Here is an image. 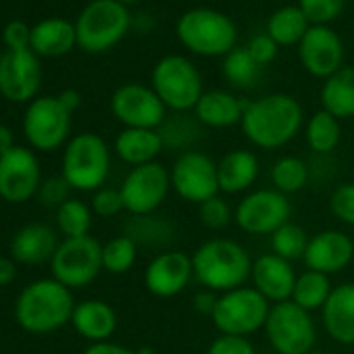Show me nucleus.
<instances>
[{"mask_svg": "<svg viewBox=\"0 0 354 354\" xmlns=\"http://www.w3.org/2000/svg\"><path fill=\"white\" fill-rule=\"evenodd\" d=\"M302 104L283 92L267 94L246 102L242 117L244 138L261 150H279L302 129Z\"/></svg>", "mask_w": 354, "mask_h": 354, "instance_id": "f257e3e1", "label": "nucleus"}, {"mask_svg": "<svg viewBox=\"0 0 354 354\" xmlns=\"http://www.w3.org/2000/svg\"><path fill=\"white\" fill-rule=\"evenodd\" d=\"M75 304L73 290L55 277L36 279L19 292L15 300V319L28 333L44 335L71 323Z\"/></svg>", "mask_w": 354, "mask_h": 354, "instance_id": "f03ea898", "label": "nucleus"}, {"mask_svg": "<svg viewBox=\"0 0 354 354\" xmlns=\"http://www.w3.org/2000/svg\"><path fill=\"white\" fill-rule=\"evenodd\" d=\"M252 263L246 246L230 238L207 240L192 254L194 279L205 290L217 294L246 286V281H250Z\"/></svg>", "mask_w": 354, "mask_h": 354, "instance_id": "7ed1b4c3", "label": "nucleus"}, {"mask_svg": "<svg viewBox=\"0 0 354 354\" xmlns=\"http://www.w3.org/2000/svg\"><path fill=\"white\" fill-rule=\"evenodd\" d=\"M180 44L198 57H225L238 46V28L232 17L209 7L186 11L175 24Z\"/></svg>", "mask_w": 354, "mask_h": 354, "instance_id": "20e7f679", "label": "nucleus"}, {"mask_svg": "<svg viewBox=\"0 0 354 354\" xmlns=\"http://www.w3.org/2000/svg\"><path fill=\"white\" fill-rule=\"evenodd\" d=\"M111 173V148L92 131L73 136L65 144L61 175L77 192H96L104 188Z\"/></svg>", "mask_w": 354, "mask_h": 354, "instance_id": "39448f33", "label": "nucleus"}, {"mask_svg": "<svg viewBox=\"0 0 354 354\" xmlns=\"http://www.w3.org/2000/svg\"><path fill=\"white\" fill-rule=\"evenodd\" d=\"M150 88L162 100L167 111L188 113L194 111L205 84L198 67L184 55H165L156 61L150 73Z\"/></svg>", "mask_w": 354, "mask_h": 354, "instance_id": "423d86ee", "label": "nucleus"}, {"mask_svg": "<svg viewBox=\"0 0 354 354\" xmlns=\"http://www.w3.org/2000/svg\"><path fill=\"white\" fill-rule=\"evenodd\" d=\"M131 28V15L117 0H92L75 24L77 46L98 55L115 48Z\"/></svg>", "mask_w": 354, "mask_h": 354, "instance_id": "0eeeda50", "label": "nucleus"}, {"mask_svg": "<svg viewBox=\"0 0 354 354\" xmlns=\"http://www.w3.org/2000/svg\"><path fill=\"white\" fill-rule=\"evenodd\" d=\"M269 310L271 302L263 294L252 286H242L219 294L211 321L221 335L248 337L265 327Z\"/></svg>", "mask_w": 354, "mask_h": 354, "instance_id": "6e6552de", "label": "nucleus"}, {"mask_svg": "<svg viewBox=\"0 0 354 354\" xmlns=\"http://www.w3.org/2000/svg\"><path fill=\"white\" fill-rule=\"evenodd\" d=\"M263 331L277 354H308L317 344V323L313 313L300 308L292 300L271 304Z\"/></svg>", "mask_w": 354, "mask_h": 354, "instance_id": "1a4fd4ad", "label": "nucleus"}, {"mask_svg": "<svg viewBox=\"0 0 354 354\" xmlns=\"http://www.w3.org/2000/svg\"><path fill=\"white\" fill-rule=\"evenodd\" d=\"M50 271L57 281L67 286L69 290H82L90 286L102 269V244L92 238H65L53 261Z\"/></svg>", "mask_w": 354, "mask_h": 354, "instance_id": "9d476101", "label": "nucleus"}, {"mask_svg": "<svg viewBox=\"0 0 354 354\" xmlns=\"http://www.w3.org/2000/svg\"><path fill=\"white\" fill-rule=\"evenodd\" d=\"M169 175H171V190L186 203L201 207L203 203L221 194L217 162L207 152L201 150L182 152L173 160Z\"/></svg>", "mask_w": 354, "mask_h": 354, "instance_id": "9b49d317", "label": "nucleus"}, {"mask_svg": "<svg viewBox=\"0 0 354 354\" xmlns=\"http://www.w3.org/2000/svg\"><path fill=\"white\" fill-rule=\"evenodd\" d=\"M171 190V175L162 162H150L129 169L119 186L123 207L129 217L154 215L167 201Z\"/></svg>", "mask_w": 354, "mask_h": 354, "instance_id": "f8f14e48", "label": "nucleus"}, {"mask_svg": "<svg viewBox=\"0 0 354 354\" xmlns=\"http://www.w3.org/2000/svg\"><path fill=\"white\" fill-rule=\"evenodd\" d=\"M292 205L286 194L273 188L252 190L242 196L234 209L236 225L250 236H271L290 223Z\"/></svg>", "mask_w": 354, "mask_h": 354, "instance_id": "ddd939ff", "label": "nucleus"}, {"mask_svg": "<svg viewBox=\"0 0 354 354\" xmlns=\"http://www.w3.org/2000/svg\"><path fill=\"white\" fill-rule=\"evenodd\" d=\"M71 113L61 104L59 96H40L32 100L24 117V133L32 148L53 152L69 142Z\"/></svg>", "mask_w": 354, "mask_h": 354, "instance_id": "4468645a", "label": "nucleus"}, {"mask_svg": "<svg viewBox=\"0 0 354 354\" xmlns=\"http://www.w3.org/2000/svg\"><path fill=\"white\" fill-rule=\"evenodd\" d=\"M111 111L123 127L158 129L167 119V106L150 86L123 84L111 96Z\"/></svg>", "mask_w": 354, "mask_h": 354, "instance_id": "2eb2a0df", "label": "nucleus"}, {"mask_svg": "<svg viewBox=\"0 0 354 354\" xmlns=\"http://www.w3.org/2000/svg\"><path fill=\"white\" fill-rule=\"evenodd\" d=\"M40 186V160L30 148L15 146L0 156V198L3 201L24 205L38 194Z\"/></svg>", "mask_w": 354, "mask_h": 354, "instance_id": "dca6fc26", "label": "nucleus"}, {"mask_svg": "<svg viewBox=\"0 0 354 354\" xmlns=\"http://www.w3.org/2000/svg\"><path fill=\"white\" fill-rule=\"evenodd\" d=\"M296 48L300 65L317 80H327L344 67V42L329 26H310Z\"/></svg>", "mask_w": 354, "mask_h": 354, "instance_id": "f3484780", "label": "nucleus"}, {"mask_svg": "<svg viewBox=\"0 0 354 354\" xmlns=\"http://www.w3.org/2000/svg\"><path fill=\"white\" fill-rule=\"evenodd\" d=\"M194 279L192 257L182 250L156 252L144 269V286L156 298L180 296Z\"/></svg>", "mask_w": 354, "mask_h": 354, "instance_id": "a211bd4d", "label": "nucleus"}, {"mask_svg": "<svg viewBox=\"0 0 354 354\" xmlns=\"http://www.w3.org/2000/svg\"><path fill=\"white\" fill-rule=\"evenodd\" d=\"M42 84V65L32 48L7 50L0 57V94L11 102L32 100Z\"/></svg>", "mask_w": 354, "mask_h": 354, "instance_id": "6ab92c4d", "label": "nucleus"}, {"mask_svg": "<svg viewBox=\"0 0 354 354\" xmlns=\"http://www.w3.org/2000/svg\"><path fill=\"white\" fill-rule=\"evenodd\" d=\"M354 259V238L342 230H323L308 238L304 265L323 275H335L348 269Z\"/></svg>", "mask_w": 354, "mask_h": 354, "instance_id": "aec40b11", "label": "nucleus"}, {"mask_svg": "<svg viewBox=\"0 0 354 354\" xmlns=\"http://www.w3.org/2000/svg\"><path fill=\"white\" fill-rule=\"evenodd\" d=\"M296 277L298 273L294 271V265L273 252L261 254L252 263V288L263 294L271 304H279L292 298Z\"/></svg>", "mask_w": 354, "mask_h": 354, "instance_id": "412c9836", "label": "nucleus"}, {"mask_svg": "<svg viewBox=\"0 0 354 354\" xmlns=\"http://www.w3.org/2000/svg\"><path fill=\"white\" fill-rule=\"evenodd\" d=\"M321 323L335 344L354 346V283H339L333 288L321 310Z\"/></svg>", "mask_w": 354, "mask_h": 354, "instance_id": "4be33fe9", "label": "nucleus"}, {"mask_svg": "<svg viewBox=\"0 0 354 354\" xmlns=\"http://www.w3.org/2000/svg\"><path fill=\"white\" fill-rule=\"evenodd\" d=\"M57 232L46 223L24 225L11 242V257L21 265H42L50 263L59 248Z\"/></svg>", "mask_w": 354, "mask_h": 354, "instance_id": "5701e85b", "label": "nucleus"}, {"mask_svg": "<svg viewBox=\"0 0 354 354\" xmlns=\"http://www.w3.org/2000/svg\"><path fill=\"white\" fill-rule=\"evenodd\" d=\"M244 109L246 102L227 90H205L192 113L203 127L227 129L242 123Z\"/></svg>", "mask_w": 354, "mask_h": 354, "instance_id": "b1692460", "label": "nucleus"}, {"mask_svg": "<svg viewBox=\"0 0 354 354\" xmlns=\"http://www.w3.org/2000/svg\"><path fill=\"white\" fill-rule=\"evenodd\" d=\"M219 190L221 194L236 196V194H248V190L254 186L261 173V162L252 150L238 148L230 150L219 162Z\"/></svg>", "mask_w": 354, "mask_h": 354, "instance_id": "393cba45", "label": "nucleus"}, {"mask_svg": "<svg viewBox=\"0 0 354 354\" xmlns=\"http://www.w3.org/2000/svg\"><path fill=\"white\" fill-rule=\"evenodd\" d=\"M117 323L119 321H117L115 308L109 302L98 300V298L77 302L73 317H71L73 329L90 344L109 342L117 331Z\"/></svg>", "mask_w": 354, "mask_h": 354, "instance_id": "a878e982", "label": "nucleus"}, {"mask_svg": "<svg viewBox=\"0 0 354 354\" xmlns=\"http://www.w3.org/2000/svg\"><path fill=\"white\" fill-rule=\"evenodd\" d=\"M165 150V142L158 129L123 127L113 144V152L131 169L156 162Z\"/></svg>", "mask_w": 354, "mask_h": 354, "instance_id": "bb28decb", "label": "nucleus"}, {"mask_svg": "<svg viewBox=\"0 0 354 354\" xmlns=\"http://www.w3.org/2000/svg\"><path fill=\"white\" fill-rule=\"evenodd\" d=\"M77 46L75 26L67 19H44L32 28L30 48L40 57H63Z\"/></svg>", "mask_w": 354, "mask_h": 354, "instance_id": "cd10ccee", "label": "nucleus"}, {"mask_svg": "<svg viewBox=\"0 0 354 354\" xmlns=\"http://www.w3.org/2000/svg\"><path fill=\"white\" fill-rule=\"evenodd\" d=\"M123 234L131 238L138 244V248L144 246V248H154L158 252L171 250L175 242V225L167 217H158L156 213L129 217Z\"/></svg>", "mask_w": 354, "mask_h": 354, "instance_id": "c85d7f7f", "label": "nucleus"}, {"mask_svg": "<svg viewBox=\"0 0 354 354\" xmlns=\"http://www.w3.org/2000/svg\"><path fill=\"white\" fill-rule=\"evenodd\" d=\"M321 109L339 121L354 117V67H342L323 80Z\"/></svg>", "mask_w": 354, "mask_h": 354, "instance_id": "c756f323", "label": "nucleus"}, {"mask_svg": "<svg viewBox=\"0 0 354 354\" xmlns=\"http://www.w3.org/2000/svg\"><path fill=\"white\" fill-rule=\"evenodd\" d=\"M310 21L300 11L298 5H286L275 9L267 19V36L281 46H298L304 34L308 32Z\"/></svg>", "mask_w": 354, "mask_h": 354, "instance_id": "7c9ffc66", "label": "nucleus"}, {"mask_svg": "<svg viewBox=\"0 0 354 354\" xmlns=\"http://www.w3.org/2000/svg\"><path fill=\"white\" fill-rule=\"evenodd\" d=\"M331 292H333V286H331L329 275L304 269L296 277L294 292H292L290 300L294 304H298L300 308H304L308 313H315V310H323V306L327 304Z\"/></svg>", "mask_w": 354, "mask_h": 354, "instance_id": "2f4dec72", "label": "nucleus"}, {"mask_svg": "<svg viewBox=\"0 0 354 354\" xmlns=\"http://www.w3.org/2000/svg\"><path fill=\"white\" fill-rule=\"evenodd\" d=\"M304 138L308 148L315 154H329L339 146L342 140V125L339 119L329 115L327 111H317L310 115V119L304 125Z\"/></svg>", "mask_w": 354, "mask_h": 354, "instance_id": "473e14b6", "label": "nucleus"}, {"mask_svg": "<svg viewBox=\"0 0 354 354\" xmlns=\"http://www.w3.org/2000/svg\"><path fill=\"white\" fill-rule=\"evenodd\" d=\"M310 182V169L308 165L298 158V156H281L273 162L271 167V184L273 190L290 196V194H298L300 190H304Z\"/></svg>", "mask_w": 354, "mask_h": 354, "instance_id": "72a5a7b5", "label": "nucleus"}, {"mask_svg": "<svg viewBox=\"0 0 354 354\" xmlns=\"http://www.w3.org/2000/svg\"><path fill=\"white\" fill-rule=\"evenodd\" d=\"M165 148H173V150H180L188 152L194 150L192 146L201 140L203 136V125L198 123V119L194 117H186V113H175V117H167L165 123L158 127Z\"/></svg>", "mask_w": 354, "mask_h": 354, "instance_id": "f704fd0d", "label": "nucleus"}, {"mask_svg": "<svg viewBox=\"0 0 354 354\" xmlns=\"http://www.w3.org/2000/svg\"><path fill=\"white\" fill-rule=\"evenodd\" d=\"M223 75L225 80L234 86V88H252L259 82L261 75V65L252 59V55L248 53L246 46H236L232 53H227L223 57Z\"/></svg>", "mask_w": 354, "mask_h": 354, "instance_id": "c9c22d12", "label": "nucleus"}, {"mask_svg": "<svg viewBox=\"0 0 354 354\" xmlns=\"http://www.w3.org/2000/svg\"><path fill=\"white\" fill-rule=\"evenodd\" d=\"M94 213L90 205L77 198H69L57 209V227L65 238H84L90 236Z\"/></svg>", "mask_w": 354, "mask_h": 354, "instance_id": "e433bc0d", "label": "nucleus"}, {"mask_svg": "<svg viewBox=\"0 0 354 354\" xmlns=\"http://www.w3.org/2000/svg\"><path fill=\"white\" fill-rule=\"evenodd\" d=\"M138 244L123 236H117L102 244V269L111 275H125L138 261Z\"/></svg>", "mask_w": 354, "mask_h": 354, "instance_id": "4c0bfd02", "label": "nucleus"}, {"mask_svg": "<svg viewBox=\"0 0 354 354\" xmlns=\"http://www.w3.org/2000/svg\"><path fill=\"white\" fill-rule=\"evenodd\" d=\"M271 238V252L294 263V261H300L304 259V252H306V246H308V236L306 232L296 225V223H286L281 225L275 234L269 236Z\"/></svg>", "mask_w": 354, "mask_h": 354, "instance_id": "58836bf2", "label": "nucleus"}, {"mask_svg": "<svg viewBox=\"0 0 354 354\" xmlns=\"http://www.w3.org/2000/svg\"><path fill=\"white\" fill-rule=\"evenodd\" d=\"M198 219L205 227H209L213 232L225 230L234 221V207L227 203L225 196L217 194L198 207Z\"/></svg>", "mask_w": 354, "mask_h": 354, "instance_id": "ea45409f", "label": "nucleus"}, {"mask_svg": "<svg viewBox=\"0 0 354 354\" xmlns=\"http://www.w3.org/2000/svg\"><path fill=\"white\" fill-rule=\"evenodd\" d=\"M296 5L306 15L310 26H329L342 15L346 0H298Z\"/></svg>", "mask_w": 354, "mask_h": 354, "instance_id": "a19ab883", "label": "nucleus"}, {"mask_svg": "<svg viewBox=\"0 0 354 354\" xmlns=\"http://www.w3.org/2000/svg\"><path fill=\"white\" fill-rule=\"evenodd\" d=\"M329 213L344 225L354 227V182L335 186L329 196Z\"/></svg>", "mask_w": 354, "mask_h": 354, "instance_id": "79ce46f5", "label": "nucleus"}, {"mask_svg": "<svg viewBox=\"0 0 354 354\" xmlns=\"http://www.w3.org/2000/svg\"><path fill=\"white\" fill-rule=\"evenodd\" d=\"M90 209H92V213L96 217H102V219L117 217L121 211H125L119 188H100V190H96L92 194Z\"/></svg>", "mask_w": 354, "mask_h": 354, "instance_id": "37998d69", "label": "nucleus"}, {"mask_svg": "<svg viewBox=\"0 0 354 354\" xmlns=\"http://www.w3.org/2000/svg\"><path fill=\"white\" fill-rule=\"evenodd\" d=\"M71 186L65 182V177L63 175H55V177H48V180H42V186L38 190V198L44 207L48 209H59L61 205H65L71 196Z\"/></svg>", "mask_w": 354, "mask_h": 354, "instance_id": "c03bdc74", "label": "nucleus"}, {"mask_svg": "<svg viewBox=\"0 0 354 354\" xmlns=\"http://www.w3.org/2000/svg\"><path fill=\"white\" fill-rule=\"evenodd\" d=\"M207 354H257V348L248 337L238 335H217L211 344Z\"/></svg>", "mask_w": 354, "mask_h": 354, "instance_id": "a18cd8bd", "label": "nucleus"}, {"mask_svg": "<svg viewBox=\"0 0 354 354\" xmlns=\"http://www.w3.org/2000/svg\"><path fill=\"white\" fill-rule=\"evenodd\" d=\"M246 48H248V53L252 55V59L261 67L273 63L275 57H277V53H279V46L267 36V32L265 34H257L254 38H250V42L246 44Z\"/></svg>", "mask_w": 354, "mask_h": 354, "instance_id": "49530a36", "label": "nucleus"}, {"mask_svg": "<svg viewBox=\"0 0 354 354\" xmlns=\"http://www.w3.org/2000/svg\"><path fill=\"white\" fill-rule=\"evenodd\" d=\"M30 38H32V30H28V26L24 21H11L3 34V40L9 50L30 48Z\"/></svg>", "mask_w": 354, "mask_h": 354, "instance_id": "de8ad7c7", "label": "nucleus"}, {"mask_svg": "<svg viewBox=\"0 0 354 354\" xmlns=\"http://www.w3.org/2000/svg\"><path fill=\"white\" fill-rule=\"evenodd\" d=\"M217 300H219V294L217 292H211V290H203L194 296L192 304H194V310L205 315V317H213L215 313V306H217Z\"/></svg>", "mask_w": 354, "mask_h": 354, "instance_id": "09e8293b", "label": "nucleus"}, {"mask_svg": "<svg viewBox=\"0 0 354 354\" xmlns=\"http://www.w3.org/2000/svg\"><path fill=\"white\" fill-rule=\"evenodd\" d=\"M84 354H138V350L109 339V342H100V344H90L84 350Z\"/></svg>", "mask_w": 354, "mask_h": 354, "instance_id": "8fccbe9b", "label": "nucleus"}, {"mask_svg": "<svg viewBox=\"0 0 354 354\" xmlns=\"http://www.w3.org/2000/svg\"><path fill=\"white\" fill-rule=\"evenodd\" d=\"M15 277H17L15 261L13 259H7V257H0V288L13 283Z\"/></svg>", "mask_w": 354, "mask_h": 354, "instance_id": "3c124183", "label": "nucleus"}, {"mask_svg": "<svg viewBox=\"0 0 354 354\" xmlns=\"http://www.w3.org/2000/svg\"><path fill=\"white\" fill-rule=\"evenodd\" d=\"M59 100H61V104H63L71 115H73V111H77L80 104H82V96H80L77 90H65V92H61V94H59Z\"/></svg>", "mask_w": 354, "mask_h": 354, "instance_id": "603ef678", "label": "nucleus"}, {"mask_svg": "<svg viewBox=\"0 0 354 354\" xmlns=\"http://www.w3.org/2000/svg\"><path fill=\"white\" fill-rule=\"evenodd\" d=\"M11 148H15V133L11 127L0 123V156L7 154Z\"/></svg>", "mask_w": 354, "mask_h": 354, "instance_id": "864d4df0", "label": "nucleus"}, {"mask_svg": "<svg viewBox=\"0 0 354 354\" xmlns=\"http://www.w3.org/2000/svg\"><path fill=\"white\" fill-rule=\"evenodd\" d=\"M117 3H121V5L127 7V5H131V3H138V0H117Z\"/></svg>", "mask_w": 354, "mask_h": 354, "instance_id": "5fc2aeb1", "label": "nucleus"}, {"mask_svg": "<svg viewBox=\"0 0 354 354\" xmlns=\"http://www.w3.org/2000/svg\"><path fill=\"white\" fill-rule=\"evenodd\" d=\"M308 354H329V352H325V350H317V348H315V350H313V352H308Z\"/></svg>", "mask_w": 354, "mask_h": 354, "instance_id": "6e6d98bb", "label": "nucleus"}, {"mask_svg": "<svg viewBox=\"0 0 354 354\" xmlns=\"http://www.w3.org/2000/svg\"><path fill=\"white\" fill-rule=\"evenodd\" d=\"M352 238H354V236H352Z\"/></svg>", "mask_w": 354, "mask_h": 354, "instance_id": "4d7b16f0", "label": "nucleus"}]
</instances>
